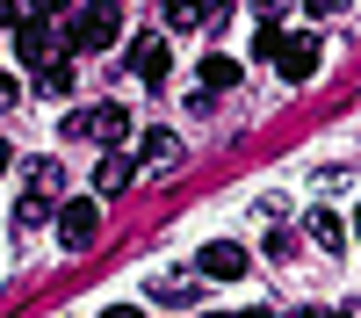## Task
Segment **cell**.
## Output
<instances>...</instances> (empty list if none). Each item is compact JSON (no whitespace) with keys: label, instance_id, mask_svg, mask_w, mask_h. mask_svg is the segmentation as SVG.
Returning <instances> with one entry per match:
<instances>
[{"label":"cell","instance_id":"cell-12","mask_svg":"<svg viewBox=\"0 0 361 318\" xmlns=\"http://www.w3.org/2000/svg\"><path fill=\"white\" fill-rule=\"evenodd\" d=\"M311 239H318L325 253H340V246H347V224H340L333 210H318V217H311Z\"/></svg>","mask_w":361,"mask_h":318},{"label":"cell","instance_id":"cell-13","mask_svg":"<svg viewBox=\"0 0 361 318\" xmlns=\"http://www.w3.org/2000/svg\"><path fill=\"white\" fill-rule=\"evenodd\" d=\"M44 217H58V210H51V195H44V188H29V195L15 202V224H44Z\"/></svg>","mask_w":361,"mask_h":318},{"label":"cell","instance_id":"cell-15","mask_svg":"<svg viewBox=\"0 0 361 318\" xmlns=\"http://www.w3.org/2000/svg\"><path fill=\"white\" fill-rule=\"evenodd\" d=\"M152 297H159V304H173V311H188V304H195V282H159Z\"/></svg>","mask_w":361,"mask_h":318},{"label":"cell","instance_id":"cell-1","mask_svg":"<svg viewBox=\"0 0 361 318\" xmlns=\"http://www.w3.org/2000/svg\"><path fill=\"white\" fill-rule=\"evenodd\" d=\"M116 29H123V0H94V8H80V22L66 29V51H109Z\"/></svg>","mask_w":361,"mask_h":318},{"label":"cell","instance_id":"cell-18","mask_svg":"<svg viewBox=\"0 0 361 318\" xmlns=\"http://www.w3.org/2000/svg\"><path fill=\"white\" fill-rule=\"evenodd\" d=\"M66 8H73V0H29V15H44V22H51V15H66Z\"/></svg>","mask_w":361,"mask_h":318},{"label":"cell","instance_id":"cell-17","mask_svg":"<svg viewBox=\"0 0 361 318\" xmlns=\"http://www.w3.org/2000/svg\"><path fill=\"white\" fill-rule=\"evenodd\" d=\"M15 102H22V80H15V73H0V109H15Z\"/></svg>","mask_w":361,"mask_h":318},{"label":"cell","instance_id":"cell-19","mask_svg":"<svg viewBox=\"0 0 361 318\" xmlns=\"http://www.w3.org/2000/svg\"><path fill=\"white\" fill-rule=\"evenodd\" d=\"M304 8H311V15H340L347 0H304Z\"/></svg>","mask_w":361,"mask_h":318},{"label":"cell","instance_id":"cell-2","mask_svg":"<svg viewBox=\"0 0 361 318\" xmlns=\"http://www.w3.org/2000/svg\"><path fill=\"white\" fill-rule=\"evenodd\" d=\"M51 224H58V239H66V253H87V246L102 239V202L94 195H66Z\"/></svg>","mask_w":361,"mask_h":318},{"label":"cell","instance_id":"cell-22","mask_svg":"<svg viewBox=\"0 0 361 318\" xmlns=\"http://www.w3.org/2000/svg\"><path fill=\"white\" fill-rule=\"evenodd\" d=\"M8 166H15V152H8V137H0V173H8Z\"/></svg>","mask_w":361,"mask_h":318},{"label":"cell","instance_id":"cell-11","mask_svg":"<svg viewBox=\"0 0 361 318\" xmlns=\"http://www.w3.org/2000/svg\"><path fill=\"white\" fill-rule=\"evenodd\" d=\"M173 152H180V137H173L166 123H152V130L137 137V159H173Z\"/></svg>","mask_w":361,"mask_h":318},{"label":"cell","instance_id":"cell-20","mask_svg":"<svg viewBox=\"0 0 361 318\" xmlns=\"http://www.w3.org/2000/svg\"><path fill=\"white\" fill-rule=\"evenodd\" d=\"M209 318H275V311H209Z\"/></svg>","mask_w":361,"mask_h":318},{"label":"cell","instance_id":"cell-4","mask_svg":"<svg viewBox=\"0 0 361 318\" xmlns=\"http://www.w3.org/2000/svg\"><path fill=\"white\" fill-rule=\"evenodd\" d=\"M130 123H137V116L123 109V102H102V109H87V116H73V137H102V145H116V137H130Z\"/></svg>","mask_w":361,"mask_h":318},{"label":"cell","instance_id":"cell-10","mask_svg":"<svg viewBox=\"0 0 361 318\" xmlns=\"http://www.w3.org/2000/svg\"><path fill=\"white\" fill-rule=\"evenodd\" d=\"M202 22H217L209 0H166V29H202Z\"/></svg>","mask_w":361,"mask_h":318},{"label":"cell","instance_id":"cell-7","mask_svg":"<svg viewBox=\"0 0 361 318\" xmlns=\"http://www.w3.org/2000/svg\"><path fill=\"white\" fill-rule=\"evenodd\" d=\"M130 181H137V159H130V152H109V159L94 166V188H102V195H123Z\"/></svg>","mask_w":361,"mask_h":318},{"label":"cell","instance_id":"cell-23","mask_svg":"<svg viewBox=\"0 0 361 318\" xmlns=\"http://www.w3.org/2000/svg\"><path fill=\"white\" fill-rule=\"evenodd\" d=\"M354 239H361V210H354Z\"/></svg>","mask_w":361,"mask_h":318},{"label":"cell","instance_id":"cell-5","mask_svg":"<svg viewBox=\"0 0 361 318\" xmlns=\"http://www.w3.org/2000/svg\"><path fill=\"white\" fill-rule=\"evenodd\" d=\"M166 66H173V58H166V37H137V44H130V73H137L145 87H159Z\"/></svg>","mask_w":361,"mask_h":318},{"label":"cell","instance_id":"cell-9","mask_svg":"<svg viewBox=\"0 0 361 318\" xmlns=\"http://www.w3.org/2000/svg\"><path fill=\"white\" fill-rule=\"evenodd\" d=\"M44 37H51L44 15H29V22L15 29V58H22V66H44Z\"/></svg>","mask_w":361,"mask_h":318},{"label":"cell","instance_id":"cell-8","mask_svg":"<svg viewBox=\"0 0 361 318\" xmlns=\"http://www.w3.org/2000/svg\"><path fill=\"white\" fill-rule=\"evenodd\" d=\"M238 73H246V66H238L231 51H209V58H202V94H224V87H238Z\"/></svg>","mask_w":361,"mask_h":318},{"label":"cell","instance_id":"cell-3","mask_svg":"<svg viewBox=\"0 0 361 318\" xmlns=\"http://www.w3.org/2000/svg\"><path fill=\"white\" fill-rule=\"evenodd\" d=\"M246 268H253V253L238 246V239H209V246L195 253V275H202V282H238Z\"/></svg>","mask_w":361,"mask_h":318},{"label":"cell","instance_id":"cell-14","mask_svg":"<svg viewBox=\"0 0 361 318\" xmlns=\"http://www.w3.org/2000/svg\"><path fill=\"white\" fill-rule=\"evenodd\" d=\"M37 87H44L51 102H58V94H73V66H66V58H58V66H44V73H37Z\"/></svg>","mask_w":361,"mask_h":318},{"label":"cell","instance_id":"cell-16","mask_svg":"<svg viewBox=\"0 0 361 318\" xmlns=\"http://www.w3.org/2000/svg\"><path fill=\"white\" fill-rule=\"evenodd\" d=\"M8 22H15V29L29 22V0H0V29H8Z\"/></svg>","mask_w":361,"mask_h":318},{"label":"cell","instance_id":"cell-6","mask_svg":"<svg viewBox=\"0 0 361 318\" xmlns=\"http://www.w3.org/2000/svg\"><path fill=\"white\" fill-rule=\"evenodd\" d=\"M275 66H282V80H289V87H304V80L318 73V37H289Z\"/></svg>","mask_w":361,"mask_h":318},{"label":"cell","instance_id":"cell-21","mask_svg":"<svg viewBox=\"0 0 361 318\" xmlns=\"http://www.w3.org/2000/svg\"><path fill=\"white\" fill-rule=\"evenodd\" d=\"M102 318H145V311H130V304H109V311H102Z\"/></svg>","mask_w":361,"mask_h":318}]
</instances>
